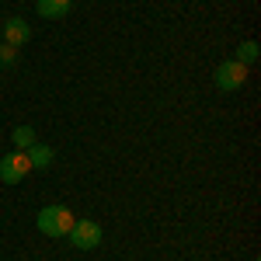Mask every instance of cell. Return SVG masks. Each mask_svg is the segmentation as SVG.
<instances>
[{"label":"cell","mask_w":261,"mask_h":261,"mask_svg":"<svg viewBox=\"0 0 261 261\" xmlns=\"http://www.w3.org/2000/svg\"><path fill=\"white\" fill-rule=\"evenodd\" d=\"M213 84H216L220 91H241L244 84H247V66H241L237 60L220 63L216 73H213Z\"/></svg>","instance_id":"cell-3"},{"label":"cell","mask_w":261,"mask_h":261,"mask_svg":"<svg viewBox=\"0 0 261 261\" xmlns=\"http://www.w3.org/2000/svg\"><path fill=\"white\" fill-rule=\"evenodd\" d=\"M0 35H4L7 45L21 49L24 42L32 39V28H28V21H24V18H11V21H4V24H0Z\"/></svg>","instance_id":"cell-5"},{"label":"cell","mask_w":261,"mask_h":261,"mask_svg":"<svg viewBox=\"0 0 261 261\" xmlns=\"http://www.w3.org/2000/svg\"><path fill=\"white\" fill-rule=\"evenodd\" d=\"M11 143H14V150H28L32 143H39V136H35V129H32V125H14Z\"/></svg>","instance_id":"cell-8"},{"label":"cell","mask_w":261,"mask_h":261,"mask_svg":"<svg viewBox=\"0 0 261 261\" xmlns=\"http://www.w3.org/2000/svg\"><path fill=\"white\" fill-rule=\"evenodd\" d=\"M14 63H18V49H14V45H7V42H0V70L14 66Z\"/></svg>","instance_id":"cell-10"},{"label":"cell","mask_w":261,"mask_h":261,"mask_svg":"<svg viewBox=\"0 0 261 261\" xmlns=\"http://www.w3.org/2000/svg\"><path fill=\"white\" fill-rule=\"evenodd\" d=\"M45 237H66L70 233V226H73V213L66 209V205H45L39 213V220H35Z\"/></svg>","instance_id":"cell-1"},{"label":"cell","mask_w":261,"mask_h":261,"mask_svg":"<svg viewBox=\"0 0 261 261\" xmlns=\"http://www.w3.org/2000/svg\"><path fill=\"white\" fill-rule=\"evenodd\" d=\"M70 244L77 247V251H94L101 244V223L94 220H73V226H70Z\"/></svg>","instance_id":"cell-2"},{"label":"cell","mask_w":261,"mask_h":261,"mask_svg":"<svg viewBox=\"0 0 261 261\" xmlns=\"http://www.w3.org/2000/svg\"><path fill=\"white\" fill-rule=\"evenodd\" d=\"M233 60L241 63V66H251V63H258V42H241V45H237V56H233Z\"/></svg>","instance_id":"cell-9"},{"label":"cell","mask_w":261,"mask_h":261,"mask_svg":"<svg viewBox=\"0 0 261 261\" xmlns=\"http://www.w3.org/2000/svg\"><path fill=\"white\" fill-rule=\"evenodd\" d=\"M24 153H28L32 167H49V164H53V157H56V153H53V146H45V143H32Z\"/></svg>","instance_id":"cell-7"},{"label":"cell","mask_w":261,"mask_h":261,"mask_svg":"<svg viewBox=\"0 0 261 261\" xmlns=\"http://www.w3.org/2000/svg\"><path fill=\"white\" fill-rule=\"evenodd\" d=\"M28 171H32V161H28L24 150H14V153L0 157V181H7V185L24 181V178H28Z\"/></svg>","instance_id":"cell-4"},{"label":"cell","mask_w":261,"mask_h":261,"mask_svg":"<svg viewBox=\"0 0 261 261\" xmlns=\"http://www.w3.org/2000/svg\"><path fill=\"white\" fill-rule=\"evenodd\" d=\"M70 7H73V0H35V11H39V18H45V21L66 18Z\"/></svg>","instance_id":"cell-6"}]
</instances>
